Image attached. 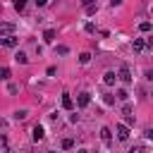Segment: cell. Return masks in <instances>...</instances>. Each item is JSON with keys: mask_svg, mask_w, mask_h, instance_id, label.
Listing matches in <instances>:
<instances>
[{"mask_svg": "<svg viewBox=\"0 0 153 153\" xmlns=\"http://www.w3.org/2000/svg\"><path fill=\"white\" fill-rule=\"evenodd\" d=\"M43 41H45V43H53V41H55V31H53V29L43 31Z\"/></svg>", "mask_w": 153, "mask_h": 153, "instance_id": "11", "label": "cell"}, {"mask_svg": "<svg viewBox=\"0 0 153 153\" xmlns=\"http://www.w3.org/2000/svg\"><path fill=\"white\" fill-rule=\"evenodd\" d=\"M115 98H120V100H127V98H129V93H127V91H124V88H120V91H117V96H115Z\"/></svg>", "mask_w": 153, "mask_h": 153, "instance_id": "18", "label": "cell"}, {"mask_svg": "<svg viewBox=\"0 0 153 153\" xmlns=\"http://www.w3.org/2000/svg\"><path fill=\"white\" fill-rule=\"evenodd\" d=\"M72 146H74V141H72V139H62V148H65V151H69Z\"/></svg>", "mask_w": 153, "mask_h": 153, "instance_id": "20", "label": "cell"}, {"mask_svg": "<svg viewBox=\"0 0 153 153\" xmlns=\"http://www.w3.org/2000/svg\"><path fill=\"white\" fill-rule=\"evenodd\" d=\"M129 153H143V146H141V143H139V146H131Z\"/></svg>", "mask_w": 153, "mask_h": 153, "instance_id": "23", "label": "cell"}, {"mask_svg": "<svg viewBox=\"0 0 153 153\" xmlns=\"http://www.w3.org/2000/svg\"><path fill=\"white\" fill-rule=\"evenodd\" d=\"M131 110H134V105H131V103H124V108H122V112H124V115H131Z\"/></svg>", "mask_w": 153, "mask_h": 153, "instance_id": "22", "label": "cell"}, {"mask_svg": "<svg viewBox=\"0 0 153 153\" xmlns=\"http://www.w3.org/2000/svg\"><path fill=\"white\" fill-rule=\"evenodd\" d=\"M100 139H103V143H110V139H112L110 127H103V129H100Z\"/></svg>", "mask_w": 153, "mask_h": 153, "instance_id": "8", "label": "cell"}, {"mask_svg": "<svg viewBox=\"0 0 153 153\" xmlns=\"http://www.w3.org/2000/svg\"><path fill=\"white\" fill-rule=\"evenodd\" d=\"M14 62H19V65H26V62H29V57H26V53H22V50H19V53L14 55Z\"/></svg>", "mask_w": 153, "mask_h": 153, "instance_id": "12", "label": "cell"}, {"mask_svg": "<svg viewBox=\"0 0 153 153\" xmlns=\"http://www.w3.org/2000/svg\"><path fill=\"white\" fill-rule=\"evenodd\" d=\"M81 2H84V5H93V0H81Z\"/></svg>", "mask_w": 153, "mask_h": 153, "instance_id": "28", "label": "cell"}, {"mask_svg": "<svg viewBox=\"0 0 153 153\" xmlns=\"http://www.w3.org/2000/svg\"><path fill=\"white\" fill-rule=\"evenodd\" d=\"M0 79H10V67H0Z\"/></svg>", "mask_w": 153, "mask_h": 153, "instance_id": "21", "label": "cell"}, {"mask_svg": "<svg viewBox=\"0 0 153 153\" xmlns=\"http://www.w3.org/2000/svg\"><path fill=\"white\" fill-rule=\"evenodd\" d=\"M103 103H105V105H115V96L105 93V96H103Z\"/></svg>", "mask_w": 153, "mask_h": 153, "instance_id": "16", "label": "cell"}, {"mask_svg": "<svg viewBox=\"0 0 153 153\" xmlns=\"http://www.w3.org/2000/svg\"><path fill=\"white\" fill-rule=\"evenodd\" d=\"M117 79H120L122 84H131V72H129V67H127V65H122V67H120Z\"/></svg>", "mask_w": 153, "mask_h": 153, "instance_id": "1", "label": "cell"}, {"mask_svg": "<svg viewBox=\"0 0 153 153\" xmlns=\"http://www.w3.org/2000/svg\"><path fill=\"white\" fill-rule=\"evenodd\" d=\"M79 62H81V65H88V62H91V55H88V53H81V55H79Z\"/></svg>", "mask_w": 153, "mask_h": 153, "instance_id": "15", "label": "cell"}, {"mask_svg": "<svg viewBox=\"0 0 153 153\" xmlns=\"http://www.w3.org/2000/svg\"><path fill=\"white\" fill-rule=\"evenodd\" d=\"M26 115H29L26 110H17V112H14V120H26Z\"/></svg>", "mask_w": 153, "mask_h": 153, "instance_id": "19", "label": "cell"}, {"mask_svg": "<svg viewBox=\"0 0 153 153\" xmlns=\"http://www.w3.org/2000/svg\"><path fill=\"white\" fill-rule=\"evenodd\" d=\"M96 10H98V7H96V5H86V14H93V12H96Z\"/></svg>", "mask_w": 153, "mask_h": 153, "instance_id": "24", "label": "cell"}, {"mask_svg": "<svg viewBox=\"0 0 153 153\" xmlns=\"http://www.w3.org/2000/svg\"><path fill=\"white\" fill-rule=\"evenodd\" d=\"M55 53H57V55H67L69 48H67V45H55Z\"/></svg>", "mask_w": 153, "mask_h": 153, "instance_id": "14", "label": "cell"}, {"mask_svg": "<svg viewBox=\"0 0 153 153\" xmlns=\"http://www.w3.org/2000/svg\"><path fill=\"white\" fill-rule=\"evenodd\" d=\"M84 29H86V31H88V33H93V31H96V26H93V24H91V22H88V24H86V26H84Z\"/></svg>", "mask_w": 153, "mask_h": 153, "instance_id": "25", "label": "cell"}, {"mask_svg": "<svg viewBox=\"0 0 153 153\" xmlns=\"http://www.w3.org/2000/svg\"><path fill=\"white\" fill-rule=\"evenodd\" d=\"M88 103H91V93H86V91H84V93H79V96H76V105H79V108H86Z\"/></svg>", "mask_w": 153, "mask_h": 153, "instance_id": "5", "label": "cell"}, {"mask_svg": "<svg viewBox=\"0 0 153 153\" xmlns=\"http://www.w3.org/2000/svg\"><path fill=\"white\" fill-rule=\"evenodd\" d=\"M43 136H45V131H43V127H41V124H36V127H33V141H41Z\"/></svg>", "mask_w": 153, "mask_h": 153, "instance_id": "9", "label": "cell"}, {"mask_svg": "<svg viewBox=\"0 0 153 153\" xmlns=\"http://www.w3.org/2000/svg\"><path fill=\"white\" fill-rule=\"evenodd\" d=\"M131 48H134V53H141V50L146 48V43H143L141 38H134V43H131Z\"/></svg>", "mask_w": 153, "mask_h": 153, "instance_id": "10", "label": "cell"}, {"mask_svg": "<svg viewBox=\"0 0 153 153\" xmlns=\"http://www.w3.org/2000/svg\"><path fill=\"white\" fill-rule=\"evenodd\" d=\"M0 45H5V48H17V45H19V38H14V36H2V38H0Z\"/></svg>", "mask_w": 153, "mask_h": 153, "instance_id": "3", "label": "cell"}, {"mask_svg": "<svg viewBox=\"0 0 153 153\" xmlns=\"http://www.w3.org/2000/svg\"><path fill=\"white\" fill-rule=\"evenodd\" d=\"M12 5H14V10H17V12H22V10L26 7V0H12Z\"/></svg>", "mask_w": 153, "mask_h": 153, "instance_id": "13", "label": "cell"}, {"mask_svg": "<svg viewBox=\"0 0 153 153\" xmlns=\"http://www.w3.org/2000/svg\"><path fill=\"white\" fill-rule=\"evenodd\" d=\"M2 36H14V24L12 22H0V38Z\"/></svg>", "mask_w": 153, "mask_h": 153, "instance_id": "2", "label": "cell"}, {"mask_svg": "<svg viewBox=\"0 0 153 153\" xmlns=\"http://www.w3.org/2000/svg\"><path fill=\"white\" fill-rule=\"evenodd\" d=\"M36 5H38V7H45V5H48V0H36Z\"/></svg>", "mask_w": 153, "mask_h": 153, "instance_id": "27", "label": "cell"}, {"mask_svg": "<svg viewBox=\"0 0 153 153\" xmlns=\"http://www.w3.org/2000/svg\"><path fill=\"white\" fill-rule=\"evenodd\" d=\"M48 153H53V151H48Z\"/></svg>", "mask_w": 153, "mask_h": 153, "instance_id": "30", "label": "cell"}, {"mask_svg": "<svg viewBox=\"0 0 153 153\" xmlns=\"http://www.w3.org/2000/svg\"><path fill=\"white\" fill-rule=\"evenodd\" d=\"M139 29H141L143 33H148V31H151V22H141V24H139Z\"/></svg>", "mask_w": 153, "mask_h": 153, "instance_id": "17", "label": "cell"}, {"mask_svg": "<svg viewBox=\"0 0 153 153\" xmlns=\"http://www.w3.org/2000/svg\"><path fill=\"white\" fill-rule=\"evenodd\" d=\"M115 131H117V139H120V141H127V139H129V127H127V124H117Z\"/></svg>", "mask_w": 153, "mask_h": 153, "instance_id": "4", "label": "cell"}, {"mask_svg": "<svg viewBox=\"0 0 153 153\" xmlns=\"http://www.w3.org/2000/svg\"><path fill=\"white\" fill-rule=\"evenodd\" d=\"M115 79H117V74H115V72H105V74H103V84H108V86H112V84H115Z\"/></svg>", "mask_w": 153, "mask_h": 153, "instance_id": "7", "label": "cell"}, {"mask_svg": "<svg viewBox=\"0 0 153 153\" xmlns=\"http://www.w3.org/2000/svg\"><path fill=\"white\" fill-rule=\"evenodd\" d=\"M122 5V0H110V7H120Z\"/></svg>", "mask_w": 153, "mask_h": 153, "instance_id": "26", "label": "cell"}, {"mask_svg": "<svg viewBox=\"0 0 153 153\" xmlns=\"http://www.w3.org/2000/svg\"><path fill=\"white\" fill-rule=\"evenodd\" d=\"M76 153H88V151H86V148H79V151H76Z\"/></svg>", "mask_w": 153, "mask_h": 153, "instance_id": "29", "label": "cell"}, {"mask_svg": "<svg viewBox=\"0 0 153 153\" xmlns=\"http://www.w3.org/2000/svg\"><path fill=\"white\" fill-rule=\"evenodd\" d=\"M62 108H65V110H72V108H74V100H72L69 93H62Z\"/></svg>", "mask_w": 153, "mask_h": 153, "instance_id": "6", "label": "cell"}]
</instances>
